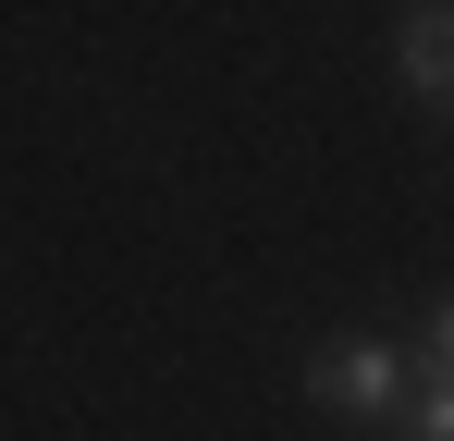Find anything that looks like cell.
Segmentation results:
<instances>
[{"mask_svg":"<svg viewBox=\"0 0 454 441\" xmlns=\"http://www.w3.org/2000/svg\"><path fill=\"white\" fill-rule=\"evenodd\" d=\"M307 392L344 405V417H393V405H405V368L380 356V344H332V356L307 368Z\"/></svg>","mask_w":454,"mask_h":441,"instance_id":"1","label":"cell"},{"mask_svg":"<svg viewBox=\"0 0 454 441\" xmlns=\"http://www.w3.org/2000/svg\"><path fill=\"white\" fill-rule=\"evenodd\" d=\"M405 74H418L430 98H454V12H418V25H405Z\"/></svg>","mask_w":454,"mask_h":441,"instance_id":"2","label":"cell"},{"mask_svg":"<svg viewBox=\"0 0 454 441\" xmlns=\"http://www.w3.org/2000/svg\"><path fill=\"white\" fill-rule=\"evenodd\" d=\"M418 380H442V392H454V306L430 319V356H418Z\"/></svg>","mask_w":454,"mask_h":441,"instance_id":"4","label":"cell"},{"mask_svg":"<svg viewBox=\"0 0 454 441\" xmlns=\"http://www.w3.org/2000/svg\"><path fill=\"white\" fill-rule=\"evenodd\" d=\"M393 441H454V392L442 380H418V392L393 405Z\"/></svg>","mask_w":454,"mask_h":441,"instance_id":"3","label":"cell"}]
</instances>
